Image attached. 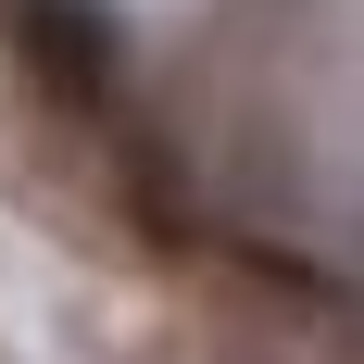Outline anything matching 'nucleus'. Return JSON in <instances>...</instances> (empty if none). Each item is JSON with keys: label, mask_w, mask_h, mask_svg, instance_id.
Listing matches in <instances>:
<instances>
[{"label": "nucleus", "mask_w": 364, "mask_h": 364, "mask_svg": "<svg viewBox=\"0 0 364 364\" xmlns=\"http://www.w3.org/2000/svg\"><path fill=\"white\" fill-rule=\"evenodd\" d=\"M26 50H38V75H50L63 101H101L113 88V26L88 0H26Z\"/></svg>", "instance_id": "1"}]
</instances>
